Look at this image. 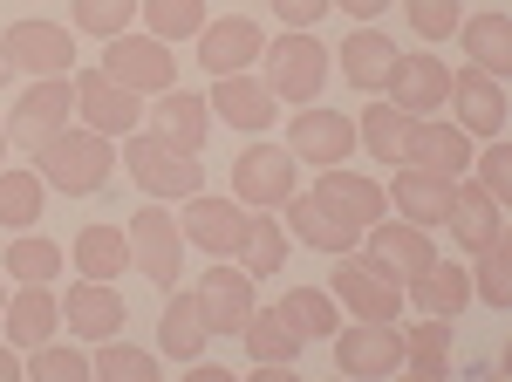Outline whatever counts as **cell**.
Here are the masks:
<instances>
[{"mask_svg":"<svg viewBox=\"0 0 512 382\" xmlns=\"http://www.w3.org/2000/svg\"><path fill=\"white\" fill-rule=\"evenodd\" d=\"M110 171H117V144L103 137V130H89V123H62L48 144H35V178L48 191H69V198H89V191L110 185Z\"/></svg>","mask_w":512,"mask_h":382,"instance_id":"cell-1","label":"cell"},{"mask_svg":"<svg viewBox=\"0 0 512 382\" xmlns=\"http://www.w3.org/2000/svg\"><path fill=\"white\" fill-rule=\"evenodd\" d=\"M328 62H335V55L321 48V35L287 28L280 41H267V48H260V69H267L260 82L274 89L280 103H294V110H301V103H315L321 89H328Z\"/></svg>","mask_w":512,"mask_h":382,"instance_id":"cell-2","label":"cell"},{"mask_svg":"<svg viewBox=\"0 0 512 382\" xmlns=\"http://www.w3.org/2000/svg\"><path fill=\"white\" fill-rule=\"evenodd\" d=\"M328 294L335 307H349V321H403V280L390 267H376L369 253H335V273H328Z\"/></svg>","mask_w":512,"mask_h":382,"instance_id":"cell-3","label":"cell"},{"mask_svg":"<svg viewBox=\"0 0 512 382\" xmlns=\"http://www.w3.org/2000/svg\"><path fill=\"white\" fill-rule=\"evenodd\" d=\"M328 342H335V376L342 382L403 376V328H396V321H349V328H335Z\"/></svg>","mask_w":512,"mask_h":382,"instance_id":"cell-4","label":"cell"},{"mask_svg":"<svg viewBox=\"0 0 512 382\" xmlns=\"http://www.w3.org/2000/svg\"><path fill=\"white\" fill-rule=\"evenodd\" d=\"M123 239H130V267L144 273L151 287H164V294H171V287H178V273H185V232H178V219H171V205H164V198H151V205L130 219V232H123Z\"/></svg>","mask_w":512,"mask_h":382,"instance_id":"cell-5","label":"cell"},{"mask_svg":"<svg viewBox=\"0 0 512 382\" xmlns=\"http://www.w3.org/2000/svg\"><path fill=\"white\" fill-rule=\"evenodd\" d=\"M130 178H137V191H151V198H192V191H205V164H198V151H178L171 137H137L130 130Z\"/></svg>","mask_w":512,"mask_h":382,"instance_id":"cell-6","label":"cell"},{"mask_svg":"<svg viewBox=\"0 0 512 382\" xmlns=\"http://www.w3.org/2000/svg\"><path fill=\"white\" fill-rule=\"evenodd\" d=\"M0 69L7 76H69L76 69V35L62 21H14L0 35Z\"/></svg>","mask_w":512,"mask_h":382,"instance_id":"cell-7","label":"cell"},{"mask_svg":"<svg viewBox=\"0 0 512 382\" xmlns=\"http://www.w3.org/2000/svg\"><path fill=\"white\" fill-rule=\"evenodd\" d=\"M178 232L192 239L198 253H212V260H239L246 253V232H253V212L239 198H219V191H192Z\"/></svg>","mask_w":512,"mask_h":382,"instance_id":"cell-8","label":"cell"},{"mask_svg":"<svg viewBox=\"0 0 512 382\" xmlns=\"http://www.w3.org/2000/svg\"><path fill=\"white\" fill-rule=\"evenodd\" d=\"M103 76L123 82V89H137V96H158V89H171L178 82V62H171V41L158 35H110L103 41Z\"/></svg>","mask_w":512,"mask_h":382,"instance_id":"cell-9","label":"cell"},{"mask_svg":"<svg viewBox=\"0 0 512 382\" xmlns=\"http://www.w3.org/2000/svg\"><path fill=\"white\" fill-rule=\"evenodd\" d=\"M233 191L246 212H280L294 198V151L287 144H246L233 157Z\"/></svg>","mask_w":512,"mask_h":382,"instance_id":"cell-10","label":"cell"},{"mask_svg":"<svg viewBox=\"0 0 512 382\" xmlns=\"http://www.w3.org/2000/svg\"><path fill=\"white\" fill-rule=\"evenodd\" d=\"M444 110H458V130L485 144V137H506V82L485 76V69H451V96H444Z\"/></svg>","mask_w":512,"mask_h":382,"instance_id":"cell-11","label":"cell"},{"mask_svg":"<svg viewBox=\"0 0 512 382\" xmlns=\"http://www.w3.org/2000/svg\"><path fill=\"white\" fill-rule=\"evenodd\" d=\"M69 89H76V116L89 130H103V137H130V130L144 123V96L123 89V82H110L103 69H76Z\"/></svg>","mask_w":512,"mask_h":382,"instance_id":"cell-12","label":"cell"},{"mask_svg":"<svg viewBox=\"0 0 512 382\" xmlns=\"http://www.w3.org/2000/svg\"><path fill=\"white\" fill-rule=\"evenodd\" d=\"M69 116H76V89L62 76H35L21 89V103L0 116V123H7V144H14V137H21V144H48Z\"/></svg>","mask_w":512,"mask_h":382,"instance_id":"cell-13","label":"cell"},{"mask_svg":"<svg viewBox=\"0 0 512 382\" xmlns=\"http://www.w3.org/2000/svg\"><path fill=\"white\" fill-rule=\"evenodd\" d=\"M253 287H260V280H253L246 267H233V260H212V273L192 287V294H198V314H205V328H212V335H239V321L260 307V294H253Z\"/></svg>","mask_w":512,"mask_h":382,"instance_id":"cell-14","label":"cell"},{"mask_svg":"<svg viewBox=\"0 0 512 382\" xmlns=\"http://www.w3.org/2000/svg\"><path fill=\"white\" fill-rule=\"evenodd\" d=\"M383 89H390L396 110L437 116V110H444V96H451V69L437 62L431 48H417V55H403V48H396V62H390V76H383Z\"/></svg>","mask_w":512,"mask_h":382,"instance_id":"cell-15","label":"cell"},{"mask_svg":"<svg viewBox=\"0 0 512 382\" xmlns=\"http://www.w3.org/2000/svg\"><path fill=\"white\" fill-rule=\"evenodd\" d=\"M287 137H294V144H287V151H294V164H315V171L349 164V151H355V123L342 110H321V103H301Z\"/></svg>","mask_w":512,"mask_h":382,"instance_id":"cell-16","label":"cell"},{"mask_svg":"<svg viewBox=\"0 0 512 382\" xmlns=\"http://www.w3.org/2000/svg\"><path fill=\"white\" fill-rule=\"evenodd\" d=\"M437 226L451 232V246H458V253H478L485 239H499V232H506V212H499V198L465 171V178L451 185V205H444V219H437Z\"/></svg>","mask_w":512,"mask_h":382,"instance_id":"cell-17","label":"cell"},{"mask_svg":"<svg viewBox=\"0 0 512 382\" xmlns=\"http://www.w3.org/2000/svg\"><path fill=\"white\" fill-rule=\"evenodd\" d=\"M355 253H369L376 267H390L396 280H410V273H424L437 260V246H431V226H410V219H376V226H362V246Z\"/></svg>","mask_w":512,"mask_h":382,"instance_id":"cell-18","label":"cell"},{"mask_svg":"<svg viewBox=\"0 0 512 382\" xmlns=\"http://www.w3.org/2000/svg\"><path fill=\"white\" fill-rule=\"evenodd\" d=\"M0 321H7V342H14V348L55 342V328H62V294H55V280H14V294H7V307H0Z\"/></svg>","mask_w":512,"mask_h":382,"instance_id":"cell-19","label":"cell"},{"mask_svg":"<svg viewBox=\"0 0 512 382\" xmlns=\"http://www.w3.org/2000/svg\"><path fill=\"white\" fill-rule=\"evenodd\" d=\"M315 198L342 219V226H355V239H362V226H376V219L390 212L383 185H376V178H362V171H349V164H328V171L315 178Z\"/></svg>","mask_w":512,"mask_h":382,"instance_id":"cell-20","label":"cell"},{"mask_svg":"<svg viewBox=\"0 0 512 382\" xmlns=\"http://www.w3.org/2000/svg\"><path fill=\"white\" fill-rule=\"evenodd\" d=\"M205 103H212V116H219V123H233V130H253V137L280 123V96L267 89V82H253L246 69H233V76H219Z\"/></svg>","mask_w":512,"mask_h":382,"instance_id":"cell-21","label":"cell"},{"mask_svg":"<svg viewBox=\"0 0 512 382\" xmlns=\"http://www.w3.org/2000/svg\"><path fill=\"white\" fill-rule=\"evenodd\" d=\"M260 48H267V35H260L246 14L205 21V28H198V69H205V76H233V69H253V62H260Z\"/></svg>","mask_w":512,"mask_h":382,"instance_id":"cell-22","label":"cell"},{"mask_svg":"<svg viewBox=\"0 0 512 382\" xmlns=\"http://www.w3.org/2000/svg\"><path fill=\"white\" fill-rule=\"evenodd\" d=\"M123 314L130 307L117 301L110 280H82L76 273V294H62V321L76 328V342H110V335H123Z\"/></svg>","mask_w":512,"mask_h":382,"instance_id":"cell-23","label":"cell"},{"mask_svg":"<svg viewBox=\"0 0 512 382\" xmlns=\"http://www.w3.org/2000/svg\"><path fill=\"white\" fill-rule=\"evenodd\" d=\"M472 137L458 130V123H444V116H417V137H410V157L403 164H424L437 178H465L472 171Z\"/></svg>","mask_w":512,"mask_h":382,"instance_id":"cell-24","label":"cell"},{"mask_svg":"<svg viewBox=\"0 0 512 382\" xmlns=\"http://www.w3.org/2000/svg\"><path fill=\"white\" fill-rule=\"evenodd\" d=\"M451 185H458V178H437V171H424V164H396V185H383V198L396 205V219L437 226L444 205H451Z\"/></svg>","mask_w":512,"mask_h":382,"instance_id":"cell-25","label":"cell"},{"mask_svg":"<svg viewBox=\"0 0 512 382\" xmlns=\"http://www.w3.org/2000/svg\"><path fill=\"white\" fill-rule=\"evenodd\" d=\"M403 301L417 307V314H437V321H451L458 307L472 301V273L458 267V260H444V253H437L424 273H410V280H403Z\"/></svg>","mask_w":512,"mask_h":382,"instance_id":"cell-26","label":"cell"},{"mask_svg":"<svg viewBox=\"0 0 512 382\" xmlns=\"http://www.w3.org/2000/svg\"><path fill=\"white\" fill-rule=\"evenodd\" d=\"M410 137H417V116L396 110L390 96L355 116V144H362L369 157H383V164H403V157H410Z\"/></svg>","mask_w":512,"mask_h":382,"instance_id":"cell-27","label":"cell"},{"mask_svg":"<svg viewBox=\"0 0 512 382\" xmlns=\"http://www.w3.org/2000/svg\"><path fill=\"white\" fill-rule=\"evenodd\" d=\"M280 212H287V226H294V239H301V246H315V253H328V260L355 246V226H342V219H335V212L321 205L315 191H294V198H287Z\"/></svg>","mask_w":512,"mask_h":382,"instance_id":"cell-28","label":"cell"},{"mask_svg":"<svg viewBox=\"0 0 512 382\" xmlns=\"http://www.w3.org/2000/svg\"><path fill=\"white\" fill-rule=\"evenodd\" d=\"M205 342H212V328H205V314H198V294L185 287H171V301H164L158 314V355H178V362H192V355H205Z\"/></svg>","mask_w":512,"mask_h":382,"instance_id":"cell-29","label":"cell"},{"mask_svg":"<svg viewBox=\"0 0 512 382\" xmlns=\"http://www.w3.org/2000/svg\"><path fill=\"white\" fill-rule=\"evenodd\" d=\"M342 76H349V89H362V96H376L383 89V76H390V62H396V41L383 35V28H355L349 41H342Z\"/></svg>","mask_w":512,"mask_h":382,"instance_id":"cell-30","label":"cell"},{"mask_svg":"<svg viewBox=\"0 0 512 382\" xmlns=\"http://www.w3.org/2000/svg\"><path fill=\"white\" fill-rule=\"evenodd\" d=\"M451 321H437V314H424L410 335H403V376L417 382H451Z\"/></svg>","mask_w":512,"mask_h":382,"instance_id":"cell-31","label":"cell"},{"mask_svg":"<svg viewBox=\"0 0 512 382\" xmlns=\"http://www.w3.org/2000/svg\"><path fill=\"white\" fill-rule=\"evenodd\" d=\"M458 41H465V62L485 69V76H512V21L506 14H472V21H458Z\"/></svg>","mask_w":512,"mask_h":382,"instance_id":"cell-32","label":"cell"},{"mask_svg":"<svg viewBox=\"0 0 512 382\" xmlns=\"http://www.w3.org/2000/svg\"><path fill=\"white\" fill-rule=\"evenodd\" d=\"M233 342H246V355H253V362H274V369H294V362H301V348H308V342H301V335H294V328L274 314V307H253V314L239 321Z\"/></svg>","mask_w":512,"mask_h":382,"instance_id":"cell-33","label":"cell"},{"mask_svg":"<svg viewBox=\"0 0 512 382\" xmlns=\"http://www.w3.org/2000/svg\"><path fill=\"white\" fill-rule=\"evenodd\" d=\"M158 130L178 144V151H205V130H212V103L192 96V89H158Z\"/></svg>","mask_w":512,"mask_h":382,"instance_id":"cell-34","label":"cell"},{"mask_svg":"<svg viewBox=\"0 0 512 382\" xmlns=\"http://www.w3.org/2000/svg\"><path fill=\"white\" fill-rule=\"evenodd\" d=\"M274 314L301 335V342H328L335 328H342V307H335V294L328 287H294V294H280Z\"/></svg>","mask_w":512,"mask_h":382,"instance_id":"cell-35","label":"cell"},{"mask_svg":"<svg viewBox=\"0 0 512 382\" xmlns=\"http://www.w3.org/2000/svg\"><path fill=\"white\" fill-rule=\"evenodd\" d=\"M130 267V239L123 226H82L76 232V273L82 280H117Z\"/></svg>","mask_w":512,"mask_h":382,"instance_id":"cell-36","label":"cell"},{"mask_svg":"<svg viewBox=\"0 0 512 382\" xmlns=\"http://www.w3.org/2000/svg\"><path fill=\"white\" fill-rule=\"evenodd\" d=\"M41 205H48V185L35 178V164H28V171H7V164H0V226L7 232L41 226Z\"/></svg>","mask_w":512,"mask_h":382,"instance_id":"cell-37","label":"cell"},{"mask_svg":"<svg viewBox=\"0 0 512 382\" xmlns=\"http://www.w3.org/2000/svg\"><path fill=\"white\" fill-rule=\"evenodd\" d=\"M69 267V253L55 246V239H41L35 226L14 232V246H7V280H62Z\"/></svg>","mask_w":512,"mask_h":382,"instance_id":"cell-38","label":"cell"},{"mask_svg":"<svg viewBox=\"0 0 512 382\" xmlns=\"http://www.w3.org/2000/svg\"><path fill=\"white\" fill-rule=\"evenodd\" d=\"M239 267L253 273V280H274V273L287 267V226H280V212H253V232H246Z\"/></svg>","mask_w":512,"mask_h":382,"instance_id":"cell-39","label":"cell"},{"mask_svg":"<svg viewBox=\"0 0 512 382\" xmlns=\"http://www.w3.org/2000/svg\"><path fill=\"white\" fill-rule=\"evenodd\" d=\"M89 376H103V382H158V355H144L137 342L110 335V342H96V355H89Z\"/></svg>","mask_w":512,"mask_h":382,"instance_id":"cell-40","label":"cell"},{"mask_svg":"<svg viewBox=\"0 0 512 382\" xmlns=\"http://www.w3.org/2000/svg\"><path fill=\"white\" fill-rule=\"evenodd\" d=\"M472 294L485 307H512V239H485L478 246V273H472Z\"/></svg>","mask_w":512,"mask_h":382,"instance_id":"cell-41","label":"cell"},{"mask_svg":"<svg viewBox=\"0 0 512 382\" xmlns=\"http://www.w3.org/2000/svg\"><path fill=\"white\" fill-rule=\"evenodd\" d=\"M137 14H144V35L158 41H185L205 28V0H137Z\"/></svg>","mask_w":512,"mask_h":382,"instance_id":"cell-42","label":"cell"},{"mask_svg":"<svg viewBox=\"0 0 512 382\" xmlns=\"http://www.w3.org/2000/svg\"><path fill=\"white\" fill-rule=\"evenodd\" d=\"M137 21V0H76V35H96L110 41Z\"/></svg>","mask_w":512,"mask_h":382,"instance_id":"cell-43","label":"cell"},{"mask_svg":"<svg viewBox=\"0 0 512 382\" xmlns=\"http://www.w3.org/2000/svg\"><path fill=\"white\" fill-rule=\"evenodd\" d=\"M28 376L35 382H89V355H76V348H62V342H41L28 355Z\"/></svg>","mask_w":512,"mask_h":382,"instance_id":"cell-44","label":"cell"},{"mask_svg":"<svg viewBox=\"0 0 512 382\" xmlns=\"http://www.w3.org/2000/svg\"><path fill=\"white\" fill-rule=\"evenodd\" d=\"M472 178L506 205V191H512V144H506V137H485V144L472 151Z\"/></svg>","mask_w":512,"mask_h":382,"instance_id":"cell-45","label":"cell"},{"mask_svg":"<svg viewBox=\"0 0 512 382\" xmlns=\"http://www.w3.org/2000/svg\"><path fill=\"white\" fill-rule=\"evenodd\" d=\"M403 14H410V28H417L424 41H451V35H458V21H465L458 0H403Z\"/></svg>","mask_w":512,"mask_h":382,"instance_id":"cell-46","label":"cell"},{"mask_svg":"<svg viewBox=\"0 0 512 382\" xmlns=\"http://www.w3.org/2000/svg\"><path fill=\"white\" fill-rule=\"evenodd\" d=\"M274 14L287 28H315L321 14H328V0H274Z\"/></svg>","mask_w":512,"mask_h":382,"instance_id":"cell-47","label":"cell"},{"mask_svg":"<svg viewBox=\"0 0 512 382\" xmlns=\"http://www.w3.org/2000/svg\"><path fill=\"white\" fill-rule=\"evenodd\" d=\"M328 7H342L355 21H376V14H390V0H328Z\"/></svg>","mask_w":512,"mask_h":382,"instance_id":"cell-48","label":"cell"},{"mask_svg":"<svg viewBox=\"0 0 512 382\" xmlns=\"http://www.w3.org/2000/svg\"><path fill=\"white\" fill-rule=\"evenodd\" d=\"M451 376H465V382H499V376H506V362H465V369H451Z\"/></svg>","mask_w":512,"mask_h":382,"instance_id":"cell-49","label":"cell"},{"mask_svg":"<svg viewBox=\"0 0 512 382\" xmlns=\"http://www.w3.org/2000/svg\"><path fill=\"white\" fill-rule=\"evenodd\" d=\"M28 376V362H21V348H0V382H21Z\"/></svg>","mask_w":512,"mask_h":382,"instance_id":"cell-50","label":"cell"},{"mask_svg":"<svg viewBox=\"0 0 512 382\" xmlns=\"http://www.w3.org/2000/svg\"><path fill=\"white\" fill-rule=\"evenodd\" d=\"M185 382H226L219 362H185Z\"/></svg>","mask_w":512,"mask_h":382,"instance_id":"cell-51","label":"cell"},{"mask_svg":"<svg viewBox=\"0 0 512 382\" xmlns=\"http://www.w3.org/2000/svg\"><path fill=\"white\" fill-rule=\"evenodd\" d=\"M0 164H7V123H0Z\"/></svg>","mask_w":512,"mask_h":382,"instance_id":"cell-52","label":"cell"},{"mask_svg":"<svg viewBox=\"0 0 512 382\" xmlns=\"http://www.w3.org/2000/svg\"><path fill=\"white\" fill-rule=\"evenodd\" d=\"M0 307H7V287H0Z\"/></svg>","mask_w":512,"mask_h":382,"instance_id":"cell-53","label":"cell"},{"mask_svg":"<svg viewBox=\"0 0 512 382\" xmlns=\"http://www.w3.org/2000/svg\"><path fill=\"white\" fill-rule=\"evenodd\" d=\"M0 82H7V69H0Z\"/></svg>","mask_w":512,"mask_h":382,"instance_id":"cell-54","label":"cell"}]
</instances>
